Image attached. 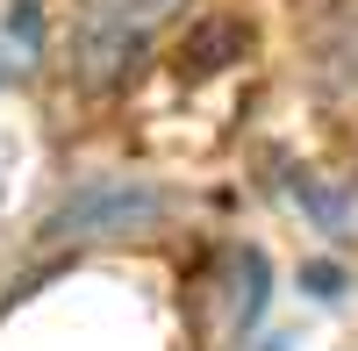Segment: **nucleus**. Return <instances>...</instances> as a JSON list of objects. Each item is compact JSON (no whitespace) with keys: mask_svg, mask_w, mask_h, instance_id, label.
Here are the masks:
<instances>
[{"mask_svg":"<svg viewBox=\"0 0 358 351\" xmlns=\"http://www.w3.org/2000/svg\"><path fill=\"white\" fill-rule=\"evenodd\" d=\"M158 215V194L143 187H86L65 215H57V237H94V229H136Z\"/></svg>","mask_w":358,"mask_h":351,"instance_id":"nucleus-2","label":"nucleus"},{"mask_svg":"<svg viewBox=\"0 0 358 351\" xmlns=\"http://www.w3.org/2000/svg\"><path fill=\"white\" fill-rule=\"evenodd\" d=\"M179 8V0H94L86 8V22H79V79L86 86H115L136 57H143V43L158 36V22Z\"/></svg>","mask_w":358,"mask_h":351,"instance_id":"nucleus-1","label":"nucleus"},{"mask_svg":"<svg viewBox=\"0 0 358 351\" xmlns=\"http://www.w3.org/2000/svg\"><path fill=\"white\" fill-rule=\"evenodd\" d=\"M308 287H315V294H337L344 273H337V266H308Z\"/></svg>","mask_w":358,"mask_h":351,"instance_id":"nucleus-4","label":"nucleus"},{"mask_svg":"<svg viewBox=\"0 0 358 351\" xmlns=\"http://www.w3.org/2000/svg\"><path fill=\"white\" fill-rule=\"evenodd\" d=\"M43 36H50L43 0H8V8H0V86H15V79L36 72Z\"/></svg>","mask_w":358,"mask_h":351,"instance_id":"nucleus-3","label":"nucleus"}]
</instances>
